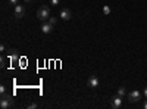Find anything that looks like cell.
Listing matches in <instances>:
<instances>
[{
  "label": "cell",
  "instance_id": "1",
  "mask_svg": "<svg viewBox=\"0 0 147 109\" xmlns=\"http://www.w3.org/2000/svg\"><path fill=\"white\" fill-rule=\"evenodd\" d=\"M37 18H38L41 22L49 21V18H50V9H49L47 6L38 7V10H37Z\"/></svg>",
  "mask_w": 147,
  "mask_h": 109
},
{
  "label": "cell",
  "instance_id": "2",
  "mask_svg": "<svg viewBox=\"0 0 147 109\" xmlns=\"http://www.w3.org/2000/svg\"><path fill=\"white\" fill-rule=\"evenodd\" d=\"M12 105H13V99H12L10 94H2V99H0V108L2 109H9Z\"/></svg>",
  "mask_w": 147,
  "mask_h": 109
},
{
  "label": "cell",
  "instance_id": "3",
  "mask_svg": "<svg viewBox=\"0 0 147 109\" xmlns=\"http://www.w3.org/2000/svg\"><path fill=\"white\" fill-rule=\"evenodd\" d=\"M128 100H129L131 103H137V102H140V100H141V93H140L138 90H132V91L128 94Z\"/></svg>",
  "mask_w": 147,
  "mask_h": 109
},
{
  "label": "cell",
  "instance_id": "4",
  "mask_svg": "<svg viewBox=\"0 0 147 109\" xmlns=\"http://www.w3.org/2000/svg\"><path fill=\"white\" fill-rule=\"evenodd\" d=\"M110 106H112L113 109H121L122 108V97H119V96H113L112 99H110Z\"/></svg>",
  "mask_w": 147,
  "mask_h": 109
},
{
  "label": "cell",
  "instance_id": "5",
  "mask_svg": "<svg viewBox=\"0 0 147 109\" xmlns=\"http://www.w3.org/2000/svg\"><path fill=\"white\" fill-rule=\"evenodd\" d=\"M99 84H100V80L97 78L96 75H91V77L87 80V86H88L90 89H97V87H99Z\"/></svg>",
  "mask_w": 147,
  "mask_h": 109
},
{
  "label": "cell",
  "instance_id": "6",
  "mask_svg": "<svg viewBox=\"0 0 147 109\" xmlns=\"http://www.w3.org/2000/svg\"><path fill=\"white\" fill-rule=\"evenodd\" d=\"M13 14H15V18H18V19L24 18V15H25V7H24L22 5H16Z\"/></svg>",
  "mask_w": 147,
  "mask_h": 109
},
{
  "label": "cell",
  "instance_id": "7",
  "mask_svg": "<svg viewBox=\"0 0 147 109\" xmlns=\"http://www.w3.org/2000/svg\"><path fill=\"white\" fill-rule=\"evenodd\" d=\"M53 25L49 21H44L43 24H41V31H43V34H50L52 31H53Z\"/></svg>",
  "mask_w": 147,
  "mask_h": 109
},
{
  "label": "cell",
  "instance_id": "8",
  "mask_svg": "<svg viewBox=\"0 0 147 109\" xmlns=\"http://www.w3.org/2000/svg\"><path fill=\"white\" fill-rule=\"evenodd\" d=\"M59 16H60V19H63V21H69L72 18V12L69 9H62L60 14H59Z\"/></svg>",
  "mask_w": 147,
  "mask_h": 109
},
{
  "label": "cell",
  "instance_id": "9",
  "mask_svg": "<svg viewBox=\"0 0 147 109\" xmlns=\"http://www.w3.org/2000/svg\"><path fill=\"white\" fill-rule=\"evenodd\" d=\"M116 94L119 96V97H122V99H124L125 96H127V89H125L124 86H121V87L118 89V93H116Z\"/></svg>",
  "mask_w": 147,
  "mask_h": 109
},
{
  "label": "cell",
  "instance_id": "10",
  "mask_svg": "<svg viewBox=\"0 0 147 109\" xmlns=\"http://www.w3.org/2000/svg\"><path fill=\"white\" fill-rule=\"evenodd\" d=\"M10 60H16L18 59V53H16V50H10Z\"/></svg>",
  "mask_w": 147,
  "mask_h": 109
},
{
  "label": "cell",
  "instance_id": "11",
  "mask_svg": "<svg viewBox=\"0 0 147 109\" xmlns=\"http://www.w3.org/2000/svg\"><path fill=\"white\" fill-rule=\"evenodd\" d=\"M49 22H50L53 27H56V24H57V18H56V16H50V18H49Z\"/></svg>",
  "mask_w": 147,
  "mask_h": 109
},
{
  "label": "cell",
  "instance_id": "12",
  "mask_svg": "<svg viewBox=\"0 0 147 109\" xmlns=\"http://www.w3.org/2000/svg\"><path fill=\"white\" fill-rule=\"evenodd\" d=\"M103 14H105V15H109V14H110V7H109L107 5L103 6Z\"/></svg>",
  "mask_w": 147,
  "mask_h": 109
},
{
  "label": "cell",
  "instance_id": "13",
  "mask_svg": "<svg viewBox=\"0 0 147 109\" xmlns=\"http://www.w3.org/2000/svg\"><path fill=\"white\" fill-rule=\"evenodd\" d=\"M7 3H9V5L16 6V5H19V0H7Z\"/></svg>",
  "mask_w": 147,
  "mask_h": 109
},
{
  "label": "cell",
  "instance_id": "14",
  "mask_svg": "<svg viewBox=\"0 0 147 109\" xmlns=\"http://www.w3.org/2000/svg\"><path fill=\"white\" fill-rule=\"evenodd\" d=\"M49 2H50V5H53V6H57L60 3V0H49Z\"/></svg>",
  "mask_w": 147,
  "mask_h": 109
},
{
  "label": "cell",
  "instance_id": "15",
  "mask_svg": "<svg viewBox=\"0 0 147 109\" xmlns=\"http://www.w3.org/2000/svg\"><path fill=\"white\" fill-rule=\"evenodd\" d=\"M0 94H6V87L5 86H0Z\"/></svg>",
  "mask_w": 147,
  "mask_h": 109
},
{
  "label": "cell",
  "instance_id": "16",
  "mask_svg": "<svg viewBox=\"0 0 147 109\" xmlns=\"http://www.w3.org/2000/svg\"><path fill=\"white\" fill-rule=\"evenodd\" d=\"M28 108H30V109H35V108H38V105H37V103H30Z\"/></svg>",
  "mask_w": 147,
  "mask_h": 109
},
{
  "label": "cell",
  "instance_id": "17",
  "mask_svg": "<svg viewBox=\"0 0 147 109\" xmlns=\"http://www.w3.org/2000/svg\"><path fill=\"white\" fill-rule=\"evenodd\" d=\"M0 52H2V53H5V52H6V46H5V44L0 46Z\"/></svg>",
  "mask_w": 147,
  "mask_h": 109
},
{
  "label": "cell",
  "instance_id": "18",
  "mask_svg": "<svg viewBox=\"0 0 147 109\" xmlns=\"http://www.w3.org/2000/svg\"><path fill=\"white\" fill-rule=\"evenodd\" d=\"M0 62H2V64H0V66H2V68L6 66V64H5V58H2V60H0Z\"/></svg>",
  "mask_w": 147,
  "mask_h": 109
},
{
  "label": "cell",
  "instance_id": "19",
  "mask_svg": "<svg viewBox=\"0 0 147 109\" xmlns=\"http://www.w3.org/2000/svg\"><path fill=\"white\" fill-rule=\"evenodd\" d=\"M143 94H144V97H146V99H147V87H146V89H144V93H143Z\"/></svg>",
  "mask_w": 147,
  "mask_h": 109
},
{
  "label": "cell",
  "instance_id": "20",
  "mask_svg": "<svg viewBox=\"0 0 147 109\" xmlns=\"http://www.w3.org/2000/svg\"><path fill=\"white\" fill-rule=\"evenodd\" d=\"M143 108H144V109H147V99H146V102H144V105H143Z\"/></svg>",
  "mask_w": 147,
  "mask_h": 109
},
{
  "label": "cell",
  "instance_id": "21",
  "mask_svg": "<svg viewBox=\"0 0 147 109\" xmlns=\"http://www.w3.org/2000/svg\"><path fill=\"white\" fill-rule=\"evenodd\" d=\"M25 2H27V3H30V2H31V0H25Z\"/></svg>",
  "mask_w": 147,
  "mask_h": 109
}]
</instances>
